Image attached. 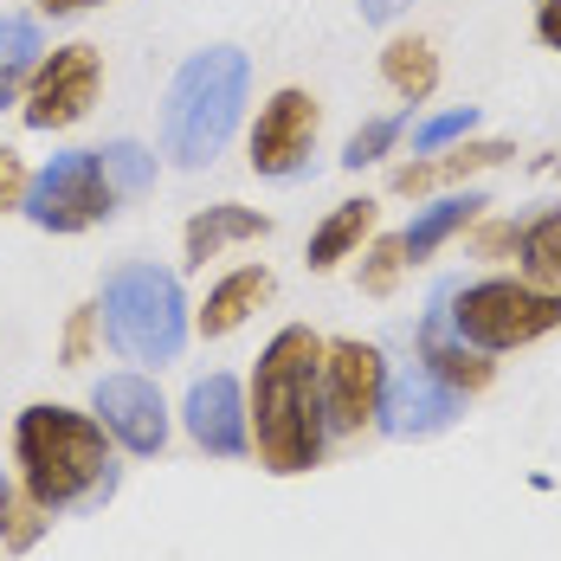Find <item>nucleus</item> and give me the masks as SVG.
Returning a JSON list of instances; mask_svg holds the SVG:
<instances>
[{
    "label": "nucleus",
    "instance_id": "obj_22",
    "mask_svg": "<svg viewBox=\"0 0 561 561\" xmlns=\"http://www.w3.org/2000/svg\"><path fill=\"white\" fill-rule=\"evenodd\" d=\"M98 162H104V181L116 187V201H142L156 187V156L142 142H104Z\"/></svg>",
    "mask_w": 561,
    "mask_h": 561
},
{
    "label": "nucleus",
    "instance_id": "obj_23",
    "mask_svg": "<svg viewBox=\"0 0 561 561\" xmlns=\"http://www.w3.org/2000/svg\"><path fill=\"white\" fill-rule=\"evenodd\" d=\"M46 536V510L26 497V484L13 491L7 478H0V549H33Z\"/></svg>",
    "mask_w": 561,
    "mask_h": 561
},
{
    "label": "nucleus",
    "instance_id": "obj_16",
    "mask_svg": "<svg viewBox=\"0 0 561 561\" xmlns=\"http://www.w3.org/2000/svg\"><path fill=\"white\" fill-rule=\"evenodd\" d=\"M265 297H272V272H265V265H239V272H226V278L207 290V304L194 310V330H201V336H232Z\"/></svg>",
    "mask_w": 561,
    "mask_h": 561
},
{
    "label": "nucleus",
    "instance_id": "obj_14",
    "mask_svg": "<svg viewBox=\"0 0 561 561\" xmlns=\"http://www.w3.org/2000/svg\"><path fill=\"white\" fill-rule=\"evenodd\" d=\"M265 232H272V214L239 207V201H214V207H201L194 220L181 226V265L201 272L207 259H220L226 245H252V239H265Z\"/></svg>",
    "mask_w": 561,
    "mask_h": 561
},
{
    "label": "nucleus",
    "instance_id": "obj_2",
    "mask_svg": "<svg viewBox=\"0 0 561 561\" xmlns=\"http://www.w3.org/2000/svg\"><path fill=\"white\" fill-rule=\"evenodd\" d=\"M13 465L26 497L46 510H98L116 491L111 465V433L98 426V413L58 407V400H33L13 420Z\"/></svg>",
    "mask_w": 561,
    "mask_h": 561
},
{
    "label": "nucleus",
    "instance_id": "obj_9",
    "mask_svg": "<svg viewBox=\"0 0 561 561\" xmlns=\"http://www.w3.org/2000/svg\"><path fill=\"white\" fill-rule=\"evenodd\" d=\"M91 413L116 446L136 451V458H156L169 446V407H162V388L149 375H104L91 388Z\"/></svg>",
    "mask_w": 561,
    "mask_h": 561
},
{
    "label": "nucleus",
    "instance_id": "obj_27",
    "mask_svg": "<svg viewBox=\"0 0 561 561\" xmlns=\"http://www.w3.org/2000/svg\"><path fill=\"white\" fill-rule=\"evenodd\" d=\"M471 123H478V111H471V104H465V111L426 116V123L413 129V149H420V156H439V149H451V142H465V136H471Z\"/></svg>",
    "mask_w": 561,
    "mask_h": 561
},
{
    "label": "nucleus",
    "instance_id": "obj_17",
    "mask_svg": "<svg viewBox=\"0 0 561 561\" xmlns=\"http://www.w3.org/2000/svg\"><path fill=\"white\" fill-rule=\"evenodd\" d=\"M375 232V201L362 194V201H336L330 214H323V226L310 232V272H336L342 259H355L362 252V239Z\"/></svg>",
    "mask_w": 561,
    "mask_h": 561
},
{
    "label": "nucleus",
    "instance_id": "obj_21",
    "mask_svg": "<svg viewBox=\"0 0 561 561\" xmlns=\"http://www.w3.org/2000/svg\"><path fill=\"white\" fill-rule=\"evenodd\" d=\"M516 259H523V284L561 290V207L516 226Z\"/></svg>",
    "mask_w": 561,
    "mask_h": 561
},
{
    "label": "nucleus",
    "instance_id": "obj_13",
    "mask_svg": "<svg viewBox=\"0 0 561 561\" xmlns=\"http://www.w3.org/2000/svg\"><path fill=\"white\" fill-rule=\"evenodd\" d=\"M458 413H465V393L446 388V381H439V375H426V368L393 375L388 393H381V426H388L393 439H426V433H446Z\"/></svg>",
    "mask_w": 561,
    "mask_h": 561
},
{
    "label": "nucleus",
    "instance_id": "obj_26",
    "mask_svg": "<svg viewBox=\"0 0 561 561\" xmlns=\"http://www.w3.org/2000/svg\"><path fill=\"white\" fill-rule=\"evenodd\" d=\"M98 323H104L98 304H78V310L65 317V336H58V362H65V368H84V362L98 355Z\"/></svg>",
    "mask_w": 561,
    "mask_h": 561
},
{
    "label": "nucleus",
    "instance_id": "obj_29",
    "mask_svg": "<svg viewBox=\"0 0 561 561\" xmlns=\"http://www.w3.org/2000/svg\"><path fill=\"white\" fill-rule=\"evenodd\" d=\"M536 39L561 53V0H536Z\"/></svg>",
    "mask_w": 561,
    "mask_h": 561
},
{
    "label": "nucleus",
    "instance_id": "obj_10",
    "mask_svg": "<svg viewBox=\"0 0 561 561\" xmlns=\"http://www.w3.org/2000/svg\"><path fill=\"white\" fill-rule=\"evenodd\" d=\"M317 123H323V111H317V98L304 84L272 91V104L252 123V174H272V181L297 174L317 149Z\"/></svg>",
    "mask_w": 561,
    "mask_h": 561
},
{
    "label": "nucleus",
    "instance_id": "obj_11",
    "mask_svg": "<svg viewBox=\"0 0 561 561\" xmlns=\"http://www.w3.org/2000/svg\"><path fill=\"white\" fill-rule=\"evenodd\" d=\"M413 342H420V368L439 375V381L458 388V393H484L491 388V375H497V362H491L484 348H471V342L458 336V323H451V284L433 290V304H426V317H420Z\"/></svg>",
    "mask_w": 561,
    "mask_h": 561
},
{
    "label": "nucleus",
    "instance_id": "obj_15",
    "mask_svg": "<svg viewBox=\"0 0 561 561\" xmlns=\"http://www.w3.org/2000/svg\"><path fill=\"white\" fill-rule=\"evenodd\" d=\"M516 149H510L504 136H484V142H458V149H439V156H413V162H400L393 169V194H426V187H446V181H465V174H484L510 162Z\"/></svg>",
    "mask_w": 561,
    "mask_h": 561
},
{
    "label": "nucleus",
    "instance_id": "obj_3",
    "mask_svg": "<svg viewBox=\"0 0 561 561\" xmlns=\"http://www.w3.org/2000/svg\"><path fill=\"white\" fill-rule=\"evenodd\" d=\"M245 91H252V65L239 46H207L174 71L162 98V156L174 169H207L232 142L245 116Z\"/></svg>",
    "mask_w": 561,
    "mask_h": 561
},
{
    "label": "nucleus",
    "instance_id": "obj_7",
    "mask_svg": "<svg viewBox=\"0 0 561 561\" xmlns=\"http://www.w3.org/2000/svg\"><path fill=\"white\" fill-rule=\"evenodd\" d=\"M98 91H104V53L71 39V46H53L39 58V71L26 78L20 116H26V129H71L91 116Z\"/></svg>",
    "mask_w": 561,
    "mask_h": 561
},
{
    "label": "nucleus",
    "instance_id": "obj_18",
    "mask_svg": "<svg viewBox=\"0 0 561 561\" xmlns=\"http://www.w3.org/2000/svg\"><path fill=\"white\" fill-rule=\"evenodd\" d=\"M381 78H388V91L400 104H426L439 91V53H433V39H420V33L388 39L381 46Z\"/></svg>",
    "mask_w": 561,
    "mask_h": 561
},
{
    "label": "nucleus",
    "instance_id": "obj_20",
    "mask_svg": "<svg viewBox=\"0 0 561 561\" xmlns=\"http://www.w3.org/2000/svg\"><path fill=\"white\" fill-rule=\"evenodd\" d=\"M39 58H46L39 20H33V13H7V20H0V104L26 98V78L39 71Z\"/></svg>",
    "mask_w": 561,
    "mask_h": 561
},
{
    "label": "nucleus",
    "instance_id": "obj_28",
    "mask_svg": "<svg viewBox=\"0 0 561 561\" xmlns=\"http://www.w3.org/2000/svg\"><path fill=\"white\" fill-rule=\"evenodd\" d=\"M26 187H33V174L20 162V149H0V214L26 207Z\"/></svg>",
    "mask_w": 561,
    "mask_h": 561
},
{
    "label": "nucleus",
    "instance_id": "obj_32",
    "mask_svg": "<svg viewBox=\"0 0 561 561\" xmlns=\"http://www.w3.org/2000/svg\"><path fill=\"white\" fill-rule=\"evenodd\" d=\"M39 13H53V20H65V13H91V7H104V0H33Z\"/></svg>",
    "mask_w": 561,
    "mask_h": 561
},
{
    "label": "nucleus",
    "instance_id": "obj_4",
    "mask_svg": "<svg viewBox=\"0 0 561 561\" xmlns=\"http://www.w3.org/2000/svg\"><path fill=\"white\" fill-rule=\"evenodd\" d=\"M104 336L116 342V355L142 362V368H162L181 355L187 342V297H181V278L149 265V259H129L104 278Z\"/></svg>",
    "mask_w": 561,
    "mask_h": 561
},
{
    "label": "nucleus",
    "instance_id": "obj_31",
    "mask_svg": "<svg viewBox=\"0 0 561 561\" xmlns=\"http://www.w3.org/2000/svg\"><path fill=\"white\" fill-rule=\"evenodd\" d=\"M510 245H516V226H484V232H478V252H510Z\"/></svg>",
    "mask_w": 561,
    "mask_h": 561
},
{
    "label": "nucleus",
    "instance_id": "obj_12",
    "mask_svg": "<svg viewBox=\"0 0 561 561\" xmlns=\"http://www.w3.org/2000/svg\"><path fill=\"white\" fill-rule=\"evenodd\" d=\"M181 426L187 439L214 458H239L252 451V420H245V388L232 375H201L187 400H181Z\"/></svg>",
    "mask_w": 561,
    "mask_h": 561
},
{
    "label": "nucleus",
    "instance_id": "obj_25",
    "mask_svg": "<svg viewBox=\"0 0 561 561\" xmlns=\"http://www.w3.org/2000/svg\"><path fill=\"white\" fill-rule=\"evenodd\" d=\"M400 272H407L400 232H388V239H375V245L362 252V290H368V297H393V284H400Z\"/></svg>",
    "mask_w": 561,
    "mask_h": 561
},
{
    "label": "nucleus",
    "instance_id": "obj_8",
    "mask_svg": "<svg viewBox=\"0 0 561 561\" xmlns=\"http://www.w3.org/2000/svg\"><path fill=\"white\" fill-rule=\"evenodd\" d=\"M381 393H388V362L381 348L362 336L323 342V420L330 433H362L381 420Z\"/></svg>",
    "mask_w": 561,
    "mask_h": 561
},
{
    "label": "nucleus",
    "instance_id": "obj_24",
    "mask_svg": "<svg viewBox=\"0 0 561 561\" xmlns=\"http://www.w3.org/2000/svg\"><path fill=\"white\" fill-rule=\"evenodd\" d=\"M400 129H407L400 116H368V123L342 142V169H368V162H381L393 142H400Z\"/></svg>",
    "mask_w": 561,
    "mask_h": 561
},
{
    "label": "nucleus",
    "instance_id": "obj_6",
    "mask_svg": "<svg viewBox=\"0 0 561 561\" xmlns=\"http://www.w3.org/2000/svg\"><path fill=\"white\" fill-rule=\"evenodd\" d=\"M33 226L46 232H91L98 220L116 214V187L104 181V162L98 149H71V156H53L46 169L33 174L26 187V207H20Z\"/></svg>",
    "mask_w": 561,
    "mask_h": 561
},
{
    "label": "nucleus",
    "instance_id": "obj_1",
    "mask_svg": "<svg viewBox=\"0 0 561 561\" xmlns=\"http://www.w3.org/2000/svg\"><path fill=\"white\" fill-rule=\"evenodd\" d=\"M245 420H252V446L259 465L297 478L323 465V336L304 323H284L278 336L265 342L259 368H252V393H245Z\"/></svg>",
    "mask_w": 561,
    "mask_h": 561
},
{
    "label": "nucleus",
    "instance_id": "obj_19",
    "mask_svg": "<svg viewBox=\"0 0 561 561\" xmlns=\"http://www.w3.org/2000/svg\"><path fill=\"white\" fill-rule=\"evenodd\" d=\"M484 207H491L484 194H446V201H433V207H426L420 220H413L407 232H400V252H407V265L433 259V252H439L446 239H458V232H465V226L478 220Z\"/></svg>",
    "mask_w": 561,
    "mask_h": 561
},
{
    "label": "nucleus",
    "instance_id": "obj_30",
    "mask_svg": "<svg viewBox=\"0 0 561 561\" xmlns=\"http://www.w3.org/2000/svg\"><path fill=\"white\" fill-rule=\"evenodd\" d=\"M355 7H362V20H368V26H381V20H393V13H407L413 0H355Z\"/></svg>",
    "mask_w": 561,
    "mask_h": 561
},
{
    "label": "nucleus",
    "instance_id": "obj_5",
    "mask_svg": "<svg viewBox=\"0 0 561 561\" xmlns=\"http://www.w3.org/2000/svg\"><path fill=\"white\" fill-rule=\"evenodd\" d=\"M451 323L458 336L484 355L504 348H529L549 330H561V290H536L523 278H478V284H451Z\"/></svg>",
    "mask_w": 561,
    "mask_h": 561
}]
</instances>
